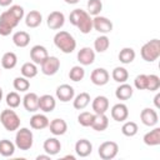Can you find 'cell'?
Segmentation results:
<instances>
[{
    "instance_id": "6da1fadb",
    "label": "cell",
    "mask_w": 160,
    "mask_h": 160,
    "mask_svg": "<svg viewBox=\"0 0 160 160\" xmlns=\"http://www.w3.org/2000/svg\"><path fill=\"white\" fill-rule=\"evenodd\" d=\"M25 16L24 8L20 5H11L9 10L1 12L0 15V35L8 36L12 32V30L19 25L20 20Z\"/></svg>"
},
{
    "instance_id": "7a4b0ae2",
    "label": "cell",
    "mask_w": 160,
    "mask_h": 160,
    "mask_svg": "<svg viewBox=\"0 0 160 160\" xmlns=\"http://www.w3.org/2000/svg\"><path fill=\"white\" fill-rule=\"evenodd\" d=\"M54 44L64 54H71L76 49V40L74 39V36L70 32H68L65 30H60L55 34Z\"/></svg>"
},
{
    "instance_id": "3957f363",
    "label": "cell",
    "mask_w": 160,
    "mask_h": 160,
    "mask_svg": "<svg viewBox=\"0 0 160 160\" xmlns=\"http://www.w3.org/2000/svg\"><path fill=\"white\" fill-rule=\"evenodd\" d=\"M140 55H141L142 60H145L148 62H154L155 60H158L160 56V40L152 39V40H149L148 42H145L141 46Z\"/></svg>"
},
{
    "instance_id": "277c9868",
    "label": "cell",
    "mask_w": 160,
    "mask_h": 160,
    "mask_svg": "<svg viewBox=\"0 0 160 160\" xmlns=\"http://www.w3.org/2000/svg\"><path fill=\"white\" fill-rule=\"evenodd\" d=\"M0 122H1V125L4 126V129L6 131L11 132V131H16L20 128L21 120H20L19 115L14 110H11V108H10V109H5V110L1 111Z\"/></svg>"
},
{
    "instance_id": "5b68a950",
    "label": "cell",
    "mask_w": 160,
    "mask_h": 160,
    "mask_svg": "<svg viewBox=\"0 0 160 160\" xmlns=\"http://www.w3.org/2000/svg\"><path fill=\"white\" fill-rule=\"evenodd\" d=\"M34 142L32 131L28 128H19L15 135V146L22 151L30 150Z\"/></svg>"
},
{
    "instance_id": "8992f818",
    "label": "cell",
    "mask_w": 160,
    "mask_h": 160,
    "mask_svg": "<svg viewBox=\"0 0 160 160\" xmlns=\"http://www.w3.org/2000/svg\"><path fill=\"white\" fill-rule=\"evenodd\" d=\"M119 152V145L115 141H104L98 149V154L102 160H112Z\"/></svg>"
},
{
    "instance_id": "52a82bcc",
    "label": "cell",
    "mask_w": 160,
    "mask_h": 160,
    "mask_svg": "<svg viewBox=\"0 0 160 160\" xmlns=\"http://www.w3.org/2000/svg\"><path fill=\"white\" fill-rule=\"evenodd\" d=\"M41 72L44 75H48V76H51V75H55L59 69H60V60L56 58V56H48L41 64Z\"/></svg>"
},
{
    "instance_id": "ba28073f",
    "label": "cell",
    "mask_w": 160,
    "mask_h": 160,
    "mask_svg": "<svg viewBox=\"0 0 160 160\" xmlns=\"http://www.w3.org/2000/svg\"><path fill=\"white\" fill-rule=\"evenodd\" d=\"M92 29H95L100 34L106 35L112 31V22H111V20H109L105 16L96 15L92 19Z\"/></svg>"
},
{
    "instance_id": "9c48e42d",
    "label": "cell",
    "mask_w": 160,
    "mask_h": 160,
    "mask_svg": "<svg viewBox=\"0 0 160 160\" xmlns=\"http://www.w3.org/2000/svg\"><path fill=\"white\" fill-rule=\"evenodd\" d=\"M109 79H110V74L108 72L106 69L104 68H96L91 71L90 74V80L94 85H98V86H102V85H106L109 82Z\"/></svg>"
},
{
    "instance_id": "30bf717a",
    "label": "cell",
    "mask_w": 160,
    "mask_h": 160,
    "mask_svg": "<svg viewBox=\"0 0 160 160\" xmlns=\"http://www.w3.org/2000/svg\"><path fill=\"white\" fill-rule=\"evenodd\" d=\"M64 24H65V15L61 11H51L48 15L46 25L51 30H59L64 26Z\"/></svg>"
},
{
    "instance_id": "8fae6325",
    "label": "cell",
    "mask_w": 160,
    "mask_h": 160,
    "mask_svg": "<svg viewBox=\"0 0 160 160\" xmlns=\"http://www.w3.org/2000/svg\"><path fill=\"white\" fill-rule=\"evenodd\" d=\"M140 120L145 126H155L159 121V115L156 112V110L151 109V108H145L141 110L140 112Z\"/></svg>"
},
{
    "instance_id": "7c38bea8",
    "label": "cell",
    "mask_w": 160,
    "mask_h": 160,
    "mask_svg": "<svg viewBox=\"0 0 160 160\" xmlns=\"http://www.w3.org/2000/svg\"><path fill=\"white\" fill-rule=\"evenodd\" d=\"M75 96V90L71 85L69 84H61L56 88V98L61 102H68L72 100Z\"/></svg>"
},
{
    "instance_id": "4fadbf2b",
    "label": "cell",
    "mask_w": 160,
    "mask_h": 160,
    "mask_svg": "<svg viewBox=\"0 0 160 160\" xmlns=\"http://www.w3.org/2000/svg\"><path fill=\"white\" fill-rule=\"evenodd\" d=\"M75 26L80 30V32L89 34L92 30V18H91V15H89L85 10H82Z\"/></svg>"
},
{
    "instance_id": "5bb4252c",
    "label": "cell",
    "mask_w": 160,
    "mask_h": 160,
    "mask_svg": "<svg viewBox=\"0 0 160 160\" xmlns=\"http://www.w3.org/2000/svg\"><path fill=\"white\" fill-rule=\"evenodd\" d=\"M49 56L48 54V50L45 46L42 45H34L31 49H30V59L34 64L36 65H40L46 58Z\"/></svg>"
},
{
    "instance_id": "9a60e30c",
    "label": "cell",
    "mask_w": 160,
    "mask_h": 160,
    "mask_svg": "<svg viewBox=\"0 0 160 160\" xmlns=\"http://www.w3.org/2000/svg\"><path fill=\"white\" fill-rule=\"evenodd\" d=\"M78 61L84 66L91 65L95 61V50H92L89 46L81 48L78 51Z\"/></svg>"
},
{
    "instance_id": "2e32d148",
    "label": "cell",
    "mask_w": 160,
    "mask_h": 160,
    "mask_svg": "<svg viewBox=\"0 0 160 160\" xmlns=\"http://www.w3.org/2000/svg\"><path fill=\"white\" fill-rule=\"evenodd\" d=\"M22 105L26 111L36 112L39 110V96L35 92H26L22 98Z\"/></svg>"
},
{
    "instance_id": "e0dca14e",
    "label": "cell",
    "mask_w": 160,
    "mask_h": 160,
    "mask_svg": "<svg viewBox=\"0 0 160 160\" xmlns=\"http://www.w3.org/2000/svg\"><path fill=\"white\" fill-rule=\"evenodd\" d=\"M129 116V109L125 104L122 102H118L115 104L112 108H111V118L115 120V121H125Z\"/></svg>"
},
{
    "instance_id": "ac0fdd59",
    "label": "cell",
    "mask_w": 160,
    "mask_h": 160,
    "mask_svg": "<svg viewBox=\"0 0 160 160\" xmlns=\"http://www.w3.org/2000/svg\"><path fill=\"white\" fill-rule=\"evenodd\" d=\"M56 108V100L52 95L45 94L39 96V110L44 112H51Z\"/></svg>"
},
{
    "instance_id": "d6986e66",
    "label": "cell",
    "mask_w": 160,
    "mask_h": 160,
    "mask_svg": "<svg viewBox=\"0 0 160 160\" xmlns=\"http://www.w3.org/2000/svg\"><path fill=\"white\" fill-rule=\"evenodd\" d=\"M91 108L94 110V114H105L109 110V99L104 95H98L92 100Z\"/></svg>"
},
{
    "instance_id": "ffe728a7",
    "label": "cell",
    "mask_w": 160,
    "mask_h": 160,
    "mask_svg": "<svg viewBox=\"0 0 160 160\" xmlns=\"http://www.w3.org/2000/svg\"><path fill=\"white\" fill-rule=\"evenodd\" d=\"M50 129V132L55 136H60V135H64L66 131H68V124L64 119H54L49 122V126Z\"/></svg>"
},
{
    "instance_id": "44dd1931",
    "label": "cell",
    "mask_w": 160,
    "mask_h": 160,
    "mask_svg": "<svg viewBox=\"0 0 160 160\" xmlns=\"http://www.w3.org/2000/svg\"><path fill=\"white\" fill-rule=\"evenodd\" d=\"M92 151V144L88 139H80L75 144V152L80 158H86Z\"/></svg>"
},
{
    "instance_id": "7402d4cb",
    "label": "cell",
    "mask_w": 160,
    "mask_h": 160,
    "mask_svg": "<svg viewBox=\"0 0 160 160\" xmlns=\"http://www.w3.org/2000/svg\"><path fill=\"white\" fill-rule=\"evenodd\" d=\"M42 148H44V151L46 154H49L50 156H54V155H56V154L60 152V150H61V142L56 138H49V139H46L44 141Z\"/></svg>"
},
{
    "instance_id": "603a6c76",
    "label": "cell",
    "mask_w": 160,
    "mask_h": 160,
    "mask_svg": "<svg viewBox=\"0 0 160 160\" xmlns=\"http://www.w3.org/2000/svg\"><path fill=\"white\" fill-rule=\"evenodd\" d=\"M49 119L44 114H34L30 118V126L35 130H42L49 126Z\"/></svg>"
},
{
    "instance_id": "cb8c5ba5",
    "label": "cell",
    "mask_w": 160,
    "mask_h": 160,
    "mask_svg": "<svg viewBox=\"0 0 160 160\" xmlns=\"http://www.w3.org/2000/svg\"><path fill=\"white\" fill-rule=\"evenodd\" d=\"M144 144L148 146H158L160 145V128H154L152 130L148 131L144 138Z\"/></svg>"
},
{
    "instance_id": "d4e9b609",
    "label": "cell",
    "mask_w": 160,
    "mask_h": 160,
    "mask_svg": "<svg viewBox=\"0 0 160 160\" xmlns=\"http://www.w3.org/2000/svg\"><path fill=\"white\" fill-rule=\"evenodd\" d=\"M134 94V90H132V86L126 84V82H122L120 84L116 90H115V96L118 100H129Z\"/></svg>"
},
{
    "instance_id": "484cf974",
    "label": "cell",
    "mask_w": 160,
    "mask_h": 160,
    "mask_svg": "<svg viewBox=\"0 0 160 160\" xmlns=\"http://www.w3.org/2000/svg\"><path fill=\"white\" fill-rule=\"evenodd\" d=\"M42 21V15L38 10H31L25 15V24L28 28H38Z\"/></svg>"
},
{
    "instance_id": "4316f807",
    "label": "cell",
    "mask_w": 160,
    "mask_h": 160,
    "mask_svg": "<svg viewBox=\"0 0 160 160\" xmlns=\"http://www.w3.org/2000/svg\"><path fill=\"white\" fill-rule=\"evenodd\" d=\"M109 126V118L105 114H95L94 121L90 128H92L95 131H104Z\"/></svg>"
},
{
    "instance_id": "83f0119b",
    "label": "cell",
    "mask_w": 160,
    "mask_h": 160,
    "mask_svg": "<svg viewBox=\"0 0 160 160\" xmlns=\"http://www.w3.org/2000/svg\"><path fill=\"white\" fill-rule=\"evenodd\" d=\"M90 100H91L90 99V94L84 91V92H80L76 96H74L72 105H74V108L76 110H82V109H85L90 104Z\"/></svg>"
},
{
    "instance_id": "f1b7e54d",
    "label": "cell",
    "mask_w": 160,
    "mask_h": 160,
    "mask_svg": "<svg viewBox=\"0 0 160 160\" xmlns=\"http://www.w3.org/2000/svg\"><path fill=\"white\" fill-rule=\"evenodd\" d=\"M12 42L18 48H26L30 42V35L26 31H16L12 35Z\"/></svg>"
},
{
    "instance_id": "f546056e",
    "label": "cell",
    "mask_w": 160,
    "mask_h": 160,
    "mask_svg": "<svg viewBox=\"0 0 160 160\" xmlns=\"http://www.w3.org/2000/svg\"><path fill=\"white\" fill-rule=\"evenodd\" d=\"M16 64H18V56H16L15 52L8 51V52H5L2 55V58H1V66L4 69H8V70L14 69L16 66Z\"/></svg>"
},
{
    "instance_id": "4dcf8cb0",
    "label": "cell",
    "mask_w": 160,
    "mask_h": 160,
    "mask_svg": "<svg viewBox=\"0 0 160 160\" xmlns=\"http://www.w3.org/2000/svg\"><path fill=\"white\" fill-rule=\"evenodd\" d=\"M135 56H136V54H135V50H134L132 48H122V49L120 50L119 55H118L120 62H122V64H125V65H126V64H131V62L134 61Z\"/></svg>"
},
{
    "instance_id": "1f68e13d",
    "label": "cell",
    "mask_w": 160,
    "mask_h": 160,
    "mask_svg": "<svg viewBox=\"0 0 160 160\" xmlns=\"http://www.w3.org/2000/svg\"><path fill=\"white\" fill-rule=\"evenodd\" d=\"M15 144L11 142L10 140L8 139H2L0 140V155L4 156V158H9V156H12L14 152H15Z\"/></svg>"
},
{
    "instance_id": "d6a6232c",
    "label": "cell",
    "mask_w": 160,
    "mask_h": 160,
    "mask_svg": "<svg viewBox=\"0 0 160 160\" xmlns=\"http://www.w3.org/2000/svg\"><path fill=\"white\" fill-rule=\"evenodd\" d=\"M20 71H21V75H22L24 78H26V79H32V78H35V76L38 75V71H39V70H38L36 64H34L32 61H29V62L22 64Z\"/></svg>"
},
{
    "instance_id": "836d02e7",
    "label": "cell",
    "mask_w": 160,
    "mask_h": 160,
    "mask_svg": "<svg viewBox=\"0 0 160 160\" xmlns=\"http://www.w3.org/2000/svg\"><path fill=\"white\" fill-rule=\"evenodd\" d=\"M110 46V40L106 35H100L94 41V50L96 52H105Z\"/></svg>"
},
{
    "instance_id": "e575fe53",
    "label": "cell",
    "mask_w": 160,
    "mask_h": 160,
    "mask_svg": "<svg viewBox=\"0 0 160 160\" xmlns=\"http://www.w3.org/2000/svg\"><path fill=\"white\" fill-rule=\"evenodd\" d=\"M111 78L114 79V81H116L119 84H122V82H126V80L129 79V72L125 68L116 66L111 72Z\"/></svg>"
},
{
    "instance_id": "d590c367",
    "label": "cell",
    "mask_w": 160,
    "mask_h": 160,
    "mask_svg": "<svg viewBox=\"0 0 160 160\" xmlns=\"http://www.w3.org/2000/svg\"><path fill=\"white\" fill-rule=\"evenodd\" d=\"M12 86H14V89L16 91L25 92V91H28L30 89V81H29V79H26L24 76H18V78L14 79Z\"/></svg>"
},
{
    "instance_id": "8d00e7d4",
    "label": "cell",
    "mask_w": 160,
    "mask_h": 160,
    "mask_svg": "<svg viewBox=\"0 0 160 160\" xmlns=\"http://www.w3.org/2000/svg\"><path fill=\"white\" fill-rule=\"evenodd\" d=\"M139 131V126L136 122L134 121H125L124 125L121 126V132L128 136V138H131V136H135Z\"/></svg>"
},
{
    "instance_id": "74e56055",
    "label": "cell",
    "mask_w": 160,
    "mask_h": 160,
    "mask_svg": "<svg viewBox=\"0 0 160 160\" xmlns=\"http://www.w3.org/2000/svg\"><path fill=\"white\" fill-rule=\"evenodd\" d=\"M94 118H95V114L94 112H90V111H82L79 114L78 116V122L84 126V128H89L91 126L92 121H94Z\"/></svg>"
},
{
    "instance_id": "f35d334b",
    "label": "cell",
    "mask_w": 160,
    "mask_h": 160,
    "mask_svg": "<svg viewBox=\"0 0 160 160\" xmlns=\"http://www.w3.org/2000/svg\"><path fill=\"white\" fill-rule=\"evenodd\" d=\"M86 6H88V11L86 12L89 15H91V16L99 15L101 12V10H102V2H101V0H89L88 4H86Z\"/></svg>"
},
{
    "instance_id": "ab89813d",
    "label": "cell",
    "mask_w": 160,
    "mask_h": 160,
    "mask_svg": "<svg viewBox=\"0 0 160 160\" xmlns=\"http://www.w3.org/2000/svg\"><path fill=\"white\" fill-rule=\"evenodd\" d=\"M84 76H85V70H84V68L80 66V65L72 66V68L70 69V71H69V78H70V80H72V81H75V82L81 81V80L84 79Z\"/></svg>"
},
{
    "instance_id": "60d3db41",
    "label": "cell",
    "mask_w": 160,
    "mask_h": 160,
    "mask_svg": "<svg viewBox=\"0 0 160 160\" xmlns=\"http://www.w3.org/2000/svg\"><path fill=\"white\" fill-rule=\"evenodd\" d=\"M5 101H6V105H8L9 108L16 109V108L20 105V102L22 101V99L20 98V95L18 94V91H11V92H9V94L6 95Z\"/></svg>"
},
{
    "instance_id": "b9f144b4",
    "label": "cell",
    "mask_w": 160,
    "mask_h": 160,
    "mask_svg": "<svg viewBox=\"0 0 160 160\" xmlns=\"http://www.w3.org/2000/svg\"><path fill=\"white\" fill-rule=\"evenodd\" d=\"M160 88V78L155 74H150L148 75V86H146V90H150V91H156L159 90Z\"/></svg>"
},
{
    "instance_id": "7bdbcfd3",
    "label": "cell",
    "mask_w": 160,
    "mask_h": 160,
    "mask_svg": "<svg viewBox=\"0 0 160 160\" xmlns=\"http://www.w3.org/2000/svg\"><path fill=\"white\" fill-rule=\"evenodd\" d=\"M134 86L138 90H146L148 86V75L146 74H140L135 78L134 80Z\"/></svg>"
},
{
    "instance_id": "ee69618b",
    "label": "cell",
    "mask_w": 160,
    "mask_h": 160,
    "mask_svg": "<svg viewBox=\"0 0 160 160\" xmlns=\"http://www.w3.org/2000/svg\"><path fill=\"white\" fill-rule=\"evenodd\" d=\"M159 100H160V92H158V94L155 95V98H154V104H155V108H156V109L160 108V102H159Z\"/></svg>"
},
{
    "instance_id": "f6af8a7d",
    "label": "cell",
    "mask_w": 160,
    "mask_h": 160,
    "mask_svg": "<svg viewBox=\"0 0 160 160\" xmlns=\"http://www.w3.org/2000/svg\"><path fill=\"white\" fill-rule=\"evenodd\" d=\"M50 155L49 154H46V155H38L36 156V160H50Z\"/></svg>"
},
{
    "instance_id": "bcb514c9",
    "label": "cell",
    "mask_w": 160,
    "mask_h": 160,
    "mask_svg": "<svg viewBox=\"0 0 160 160\" xmlns=\"http://www.w3.org/2000/svg\"><path fill=\"white\" fill-rule=\"evenodd\" d=\"M11 2H12V0H0V6L5 8V6H9Z\"/></svg>"
},
{
    "instance_id": "7dc6e473",
    "label": "cell",
    "mask_w": 160,
    "mask_h": 160,
    "mask_svg": "<svg viewBox=\"0 0 160 160\" xmlns=\"http://www.w3.org/2000/svg\"><path fill=\"white\" fill-rule=\"evenodd\" d=\"M66 4H70V5H74V4H78L80 0H64Z\"/></svg>"
},
{
    "instance_id": "c3c4849f",
    "label": "cell",
    "mask_w": 160,
    "mask_h": 160,
    "mask_svg": "<svg viewBox=\"0 0 160 160\" xmlns=\"http://www.w3.org/2000/svg\"><path fill=\"white\" fill-rule=\"evenodd\" d=\"M64 159H71V160H75V156H74V155H66V156H64Z\"/></svg>"
},
{
    "instance_id": "681fc988",
    "label": "cell",
    "mask_w": 160,
    "mask_h": 160,
    "mask_svg": "<svg viewBox=\"0 0 160 160\" xmlns=\"http://www.w3.org/2000/svg\"><path fill=\"white\" fill-rule=\"evenodd\" d=\"M2 95H4V94H2V89H1V86H0V101L2 100Z\"/></svg>"
}]
</instances>
